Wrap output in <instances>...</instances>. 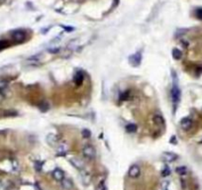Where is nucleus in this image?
<instances>
[{"label":"nucleus","instance_id":"nucleus-17","mask_svg":"<svg viewBox=\"0 0 202 190\" xmlns=\"http://www.w3.org/2000/svg\"><path fill=\"white\" fill-rule=\"evenodd\" d=\"M39 108H40V110H41L42 112H46V111L49 110L50 106H49V104H48V102L43 101V102H41V103L39 104Z\"/></svg>","mask_w":202,"mask_h":190},{"label":"nucleus","instance_id":"nucleus-1","mask_svg":"<svg viewBox=\"0 0 202 190\" xmlns=\"http://www.w3.org/2000/svg\"><path fill=\"white\" fill-rule=\"evenodd\" d=\"M82 155H83L84 157H86L89 160H94L96 155L95 149L92 146H90V144H86V146L82 147Z\"/></svg>","mask_w":202,"mask_h":190},{"label":"nucleus","instance_id":"nucleus-10","mask_svg":"<svg viewBox=\"0 0 202 190\" xmlns=\"http://www.w3.org/2000/svg\"><path fill=\"white\" fill-rule=\"evenodd\" d=\"M47 142H48V144H50V146H56V144H58V142H59V137H58V135H56V134H49L48 135V137H47Z\"/></svg>","mask_w":202,"mask_h":190},{"label":"nucleus","instance_id":"nucleus-26","mask_svg":"<svg viewBox=\"0 0 202 190\" xmlns=\"http://www.w3.org/2000/svg\"><path fill=\"white\" fill-rule=\"evenodd\" d=\"M196 16L199 19H202V8H199V9L196 10Z\"/></svg>","mask_w":202,"mask_h":190},{"label":"nucleus","instance_id":"nucleus-11","mask_svg":"<svg viewBox=\"0 0 202 190\" xmlns=\"http://www.w3.org/2000/svg\"><path fill=\"white\" fill-rule=\"evenodd\" d=\"M53 177L55 178L56 180L58 181H62L64 178V173L62 169L59 168H56L55 170L53 171Z\"/></svg>","mask_w":202,"mask_h":190},{"label":"nucleus","instance_id":"nucleus-18","mask_svg":"<svg viewBox=\"0 0 202 190\" xmlns=\"http://www.w3.org/2000/svg\"><path fill=\"white\" fill-rule=\"evenodd\" d=\"M126 131L128 133H135L137 131V125L135 124H129L126 126Z\"/></svg>","mask_w":202,"mask_h":190},{"label":"nucleus","instance_id":"nucleus-8","mask_svg":"<svg viewBox=\"0 0 202 190\" xmlns=\"http://www.w3.org/2000/svg\"><path fill=\"white\" fill-rule=\"evenodd\" d=\"M70 163L72 164L73 166L75 167V168H77L79 169V170H81V169H83V167H84V164L83 163L79 160V158H76V157H72L70 160Z\"/></svg>","mask_w":202,"mask_h":190},{"label":"nucleus","instance_id":"nucleus-3","mask_svg":"<svg viewBox=\"0 0 202 190\" xmlns=\"http://www.w3.org/2000/svg\"><path fill=\"white\" fill-rule=\"evenodd\" d=\"M129 62L133 66H139L142 62V53H136L134 55H131L129 56Z\"/></svg>","mask_w":202,"mask_h":190},{"label":"nucleus","instance_id":"nucleus-16","mask_svg":"<svg viewBox=\"0 0 202 190\" xmlns=\"http://www.w3.org/2000/svg\"><path fill=\"white\" fill-rule=\"evenodd\" d=\"M172 56L174 59H180L181 58H182V53H181L178 49H173L172 50Z\"/></svg>","mask_w":202,"mask_h":190},{"label":"nucleus","instance_id":"nucleus-9","mask_svg":"<svg viewBox=\"0 0 202 190\" xmlns=\"http://www.w3.org/2000/svg\"><path fill=\"white\" fill-rule=\"evenodd\" d=\"M84 79V74L81 70H78V72H75V76H73V81L75 82L76 85H80Z\"/></svg>","mask_w":202,"mask_h":190},{"label":"nucleus","instance_id":"nucleus-21","mask_svg":"<svg viewBox=\"0 0 202 190\" xmlns=\"http://www.w3.org/2000/svg\"><path fill=\"white\" fill-rule=\"evenodd\" d=\"M169 174H170V169L167 166H164V168L161 170V175L166 177V176H169Z\"/></svg>","mask_w":202,"mask_h":190},{"label":"nucleus","instance_id":"nucleus-5","mask_svg":"<svg viewBox=\"0 0 202 190\" xmlns=\"http://www.w3.org/2000/svg\"><path fill=\"white\" fill-rule=\"evenodd\" d=\"M12 38H13V40H15L16 42H22V41H24L25 38H26V34H25L24 31L17 30V31H14L12 33Z\"/></svg>","mask_w":202,"mask_h":190},{"label":"nucleus","instance_id":"nucleus-20","mask_svg":"<svg viewBox=\"0 0 202 190\" xmlns=\"http://www.w3.org/2000/svg\"><path fill=\"white\" fill-rule=\"evenodd\" d=\"M81 177H82V181H83V183L85 184H88L89 183V181H90V176H89V174L86 173V172H82V174H81Z\"/></svg>","mask_w":202,"mask_h":190},{"label":"nucleus","instance_id":"nucleus-24","mask_svg":"<svg viewBox=\"0 0 202 190\" xmlns=\"http://www.w3.org/2000/svg\"><path fill=\"white\" fill-rule=\"evenodd\" d=\"M42 165H43V163H41V161H38V163H35V169L37 171H41Z\"/></svg>","mask_w":202,"mask_h":190},{"label":"nucleus","instance_id":"nucleus-23","mask_svg":"<svg viewBox=\"0 0 202 190\" xmlns=\"http://www.w3.org/2000/svg\"><path fill=\"white\" fill-rule=\"evenodd\" d=\"M15 115H17V113L12 111V110H8V111H5L4 114H3V116H6V117H7V116H15Z\"/></svg>","mask_w":202,"mask_h":190},{"label":"nucleus","instance_id":"nucleus-14","mask_svg":"<svg viewBox=\"0 0 202 190\" xmlns=\"http://www.w3.org/2000/svg\"><path fill=\"white\" fill-rule=\"evenodd\" d=\"M67 147L65 146L64 144H59V147H58V154L64 155L67 154Z\"/></svg>","mask_w":202,"mask_h":190},{"label":"nucleus","instance_id":"nucleus-19","mask_svg":"<svg viewBox=\"0 0 202 190\" xmlns=\"http://www.w3.org/2000/svg\"><path fill=\"white\" fill-rule=\"evenodd\" d=\"M8 86V81L4 78H0V91L4 90Z\"/></svg>","mask_w":202,"mask_h":190},{"label":"nucleus","instance_id":"nucleus-30","mask_svg":"<svg viewBox=\"0 0 202 190\" xmlns=\"http://www.w3.org/2000/svg\"><path fill=\"white\" fill-rule=\"evenodd\" d=\"M0 188H1V183H0Z\"/></svg>","mask_w":202,"mask_h":190},{"label":"nucleus","instance_id":"nucleus-7","mask_svg":"<svg viewBox=\"0 0 202 190\" xmlns=\"http://www.w3.org/2000/svg\"><path fill=\"white\" fill-rule=\"evenodd\" d=\"M192 120L190 119L189 117H185L183 118L182 120L180 121V127L182 128L183 130H185V131H188V130L191 129L192 127Z\"/></svg>","mask_w":202,"mask_h":190},{"label":"nucleus","instance_id":"nucleus-27","mask_svg":"<svg viewBox=\"0 0 202 190\" xmlns=\"http://www.w3.org/2000/svg\"><path fill=\"white\" fill-rule=\"evenodd\" d=\"M129 93H130L129 91L123 93V94L121 95V100H126V99L128 98V94H129Z\"/></svg>","mask_w":202,"mask_h":190},{"label":"nucleus","instance_id":"nucleus-12","mask_svg":"<svg viewBox=\"0 0 202 190\" xmlns=\"http://www.w3.org/2000/svg\"><path fill=\"white\" fill-rule=\"evenodd\" d=\"M62 185L64 189L70 190L72 188V181L69 179V178H64V179L62 180Z\"/></svg>","mask_w":202,"mask_h":190},{"label":"nucleus","instance_id":"nucleus-29","mask_svg":"<svg viewBox=\"0 0 202 190\" xmlns=\"http://www.w3.org/2000/svg\"><path fill=\"white\" fill-rule=\"evenodd\" d=\"M3 2H4V0H0V4L3 3Z\"/></svg>","mask_w":202,"mask_h":190},{"label":"nucleus","instance_id":"nucleus-25","mask_svg":"<svg viewBox=\"0 0 202 190\" xmlns=\"http://www.w3.org/2000/svg\"><path fill=\"white\" fill-rule=\"evenodd\" d=\"M7 45H8V44H7L5 41H0V51L5 49V48L7 47Z\"/></svg>","mask_w":202,"mask_h":190},{"label":"nucleus","instance_id":"nucleus-15","mask_svg":"<svg viewBox=\"0 0 202 190\" xmlns=\"http://www.w3.org/2000/svg\"><path fill=\"white\" fill-rule=\"evenodd\" d=\"M175 171L178 175H185L187 173V168L186 166H178L176 167Z\"/></svg>","mask_w":202,"mask_h":190},{"label":"nucleus","instance_id":"nucleus-4","mask_svg":"<svg viewBox=\"0 0 202 190\" xmlns=\"http://www.w3.org/2000/svg\"><path fill=\"white\" fill-rule=\"evenodd\" d=\"M161 158H163L164 161L166 163H172V161H175L178 158V155L174 154V152H166L161 154Z\"/></svg>","mask_w":202,"mask_h":190},{"label":"nucleus","instance_id":"nucleus-2","mask_svg":"<svg viewBox=\"0 0 202 190\" xmlns=\"http://www.w3.org/2000/svg\"><path fill=\"white\" fill-rule=\"evenodd\" d=\"M170 94H172V103L174 105V109L176 108L177 104L180 101V89L178 88V86L176 84H173L172 91H170Z\"/></svg>","mask_w":202,"mask_h":190},{"label":"nucleus","instance_id":"nucleus-28","mask_svg":"<svg viewBox=\"0 0 202 190\" xmlns=\"http://www.w3.org/2000/svg\"><path fill=\"white\" fill-rule=\"evenodd\" d=\"M4 99H5V94L2 91H0V103H2L4 101Z\"/></svg>","mask_w":202,"mask_h":190},{"label":"nucleus","instance_id":"nucleus-22","mask_svg":"<svg viewBox=\"0 0 202 190\" xmlns=\"http://www.w3.org/2000/svg\"><path fill=\"white\" fill-rule=\"evenodd\" d=\"M81 134H82V137L83 138H89L90 137V135H91V133H90L89 130H87V129H85V130H82V132H81Z\"/></svg>","mask_w":202,"mask_h":190},{"label":"nucleus","instance_id":"nucleus-6","mask_svg":"<svg viewBox=\"0 0 202 190\" xmlns=\"http://www.w3.org/2000/svg\"><path fill=\"white\" fill-rule=\"evenodd\" d=\"M128 174H129L130 177L132 178H137L138 176H140L141 174V170H140V167L138 165H132L129 168V171H128Z\"/></svg>","mask_w":202,"mask_h":190},{"label":"nucleus","instance_id":"nucleus-13","mask_svg":"<svg viewBox=\"0 0 202 190\" xmlns=\"http://www.w3.org/2000/svg\"><path fill=\"white\" fill-rule=\"evenodd\" d=\"M153 122H155L156 125H158V126H160V127L164 126V120L161 115H156L155 117H153Z\"/></svg>","mask_w":202,"mask_h":190}]
</instances>
